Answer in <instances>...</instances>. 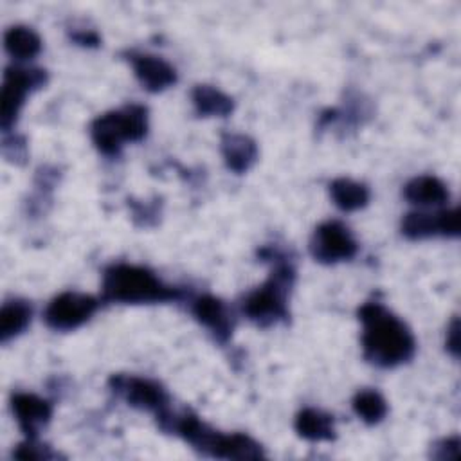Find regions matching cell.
I'll list each match as a JSON object with an SVG mask.
<instances>
[{
	"instance_id": "603a6c76",
	"label": "cell",
	"mask_w": 461,
	"mask_h": 461,
	"mask_svg": "<svg viewBox=\"0 0 461 461\" xmlns=\"http://www.w3.org/2000/svg\"><path fill=\"white\" fill-rule=\"evenodd\" d=\"M438 218V234L447 238L459 236V211L457 209H445L436 212Z\"/></svg>"
},
{
	"instance_id": "7c38bea8",
	"label": "cell",
	"mask_w": 461,
	"mask_h": 461,
	"mask_svg": "<svg viewBox=\"0 0 461 461\" xmlns=\"http://www.w3.org/2000/svg\"><path fill=\"white\" fill-rule=\"evenodd\" d=\"M193 315L200 324H203L218 342H225L234 328L232 315L223 301L214 295H202L193 301Z\"/></svg>"
},
{
	"instance_id": "44dd1931",
	"label": "cell",
	"mask_w": 461,
	"mask_h": 461,
	"mask_svg": "<svg viewBox=\"0 0 461 461\" xmlns=\"http://www.w3.org/2000/svg\"><path fill=\"white\" fill-rule=\"evenodd\" d=\"M402 234L409 240H425L438 234V218L429 212H409L402 220Z\"/></svg>"
},
{
	"instance_id": "9c48e42d",
	"label": "cell",
	"mask_w": 461,
	"mask_h": 461,
	"mask_svg": "<svg viewBox=\"0 0 461 461\" xmlns=\"http://www.w3.org/2000/svg\"><path fill=\"white\" fill-rule=\"evenodd\" d=\"M357 250H358V245L351 230L337 220L321 223L313 230V236L310 240L312 256L317 261L326 265L348 261L357 254Z\"/></svg>"
},
{
	"instance_id": "2e32d148",
	"label": "cell",
	"mask_w": 461,
	"mask_h": 461,
	"mask_svg": "<svg viewBox=\"0 0 461 461\" xmlns=\"http://www.w3.org/2000/svg\"><path fill=\"white\" fill-rule=\"evenodd\" d=\"M295 430L308 441H331L335 438L333 418L317 409H303L295 416Z\"/></svg>"
},
{
	"instance_id": "ac0fdd59",
	"label": "cell",
	"mask_w": 461,
	"mask_h": 461,
	"mask_svg": "<svg viewBox=\"0 0 461 461\" xmlns=\"http://www.w3.org/2000/svg\"><path fill=\"white\" fill-rule=\"evenodd\" d=\"M4 47L16 59H32L41 50V40L36 31L25 25H14L4 34Z\"/></svg>"
},
{
	"instance_id": "ba28073f",
	"label": "cell",
	"mask_w": 461,
	"mask_h": 461,
	"mask_svg": "<svg viewBox=\"0 0 461 461\" xmlns=\"http://www.w3.org/2000/svg\"><path fill=\"white\" fill-rule=\"evenodd\" d=\"M99 301L81 292H63L45 308L43 319L56 331H70L85 324L97 310Z\"/></svg>"
},
{
	"instance_id": "9a60e30c",
	"label": "cell",
	"mask_w": 461,
	"mask_h": 461,
	"mask_svg": "<svg viewBox=\"0 0 461 461\" xmlns=\"http://www.w3.org/2000/svg\"><path fill=\"white\" fill-rule=\"evenodd\" d=\"M196 113L205 117H225L232 112L234 101L216 86L196 85L191 92Z\"/></svg>"
},
{
	"instance_id": "4316f807",
	"label": "cell",
	"mask_w": 461,
	"mask_h": 461,
	"mask_svg": "<svg viewBox=\"0 0 461 461\" xmlns=\"http://www.w3.org/2000/svg\"><path fill=\"white\" fill-rule=\"evenodd\" d=\"M72 38L81 45H97L99 43V36L94 31H79V32H74Z\"/></svg>"
},
{
	"instance_id": "277c9868",
	"label": "cell",
	"mask_w": 461,
	"mask_h": 461,
	"mask_svg": "<svg viewBox=\"0 0 461 461\" xmlns=\"http://www.w3.org/2000/svg\"><path fill=\"white\" fill-rule=\"evenodd\" d=\"M101 292L104 301L124 304L164 303L182 297L180 288L164 285L149 268L130 263H115L104 268Z\"/></svg>"
},
{
	"instance_id": "cb8c5ba5",
	"label": "cell",
	"mask_w": 461,
	"mask_h": 461,
	"mask_svg": "<svg viewBox=\"0 0 461 461\" xmlns=\"http://www.w3.org/2000/svg\"><path fill=\"white\" fill-rule=\"evenodd\" d=\"M459 454V438L452 436V438H445L439 443L434 445V452L432 456L436 459H456Z\"/></svg>"
},
{
	"instance_id": "ffe728a7",
	"label": "cell",
	"mask_w": 461,
	"mask_h": 461,
	"mask_svg": "<svg viewBox=\"0 0 461 461\" xmlns=\"http://www.w3.org/2000/svg\"><path fill=\"white\" fill-rule=\"evenodd\" d=\"M355 414L367 425H375L382 421L387 414V402L375 389H362L353 398Z\"/></svg>"
},
{
	"instance_id": "8fae6325",
	"label": "cell",
	"mask_w": 461,
	"mask_h": 461,
	"mask_svg": "<svg viewBox=\"0 0 461 461\" xmlns=\"http://www.w3.org/2000/svg\"><path fill=\"white\" fill-rule=\"evenodd\" d=\"M133 74L148 92H162L176 83V70L162 58L142 52H130Z\"/></svg>"
},
{
	"instance_id": "d4e9b609",
	"label": "cell",
	"mask_w": 461,
	"mask_h": 461,
	"mask_svg": "<svg viewBox=\"0 0 461 461\" xmlns=\"http://www.w3.org/2000/svg\"><path fill=\"white\" fill-rule=\"evenodd\" d=\"M133 205V214L135 218H142L140 225H149L155 221L158 207L157 203H131Z\"/></svg>"
},
{
	"instance_id": "e0dca14e",
	"label": "cell",
	"mask_w": 461,
	"mask_h": 461,
	"mask_svg": "<svg viewBox=\"0 0 461 461\" xmlns=\"http://www.w3.org/2000/svg\"><path fill=\"white\" fill-rule=\"evenodd\" d=\"M32 310L27 301L13 299L2 304L0 312V340L7 342L18 337L31 322Z\"/></svg>"
},
{
	"instance_id": "5bb4252c",
	"label": "cell",
	"mask_w": 461,
	"mask_h": 461,
	"mask_svg": "<svg viewBox=\"0 0 461 461\" xmlns=\"http://www.w3.org/2000/svg\"><path fill=\"white\" fill-rule=\"evenodd\" d=\"M403 196L416 205H439L448 200V189L438 176L421 175L405 184Z\"/></svg>"
},
{
	"instance_id": "484cf974",
	"label": "cell",
	"mask_w": 461,
	"mask_h": 461,
	"mask_svg": "<svg viewBox=\"0 0 461 461\" xmlns=\"http://www.w3.org/2000/svg\"><path fill=\"white\" fill-rule=\"evenodd\" d=\"M445 344H447V349L450 351V355L457 358V355H459V321H457V317L452 319V322L447 330V342Z\"/></svg>"
},
{
	"instance_id": "4fadbf2b",
	"label": "cell",
	"mask_w": 461,
	"mask_h": 461,
	"mask_svg": "<svg viewBox=\"0 0 461 461\" xmlns=\"http://www.w3.org/2000/svg\"><path fill=\"white\" fill-rule=\"evenodd\" d=\"M221 155L229 169L234 173H245L252 167L258 158L256 142L241 133H223L221 137Z\"/></svg>"
},
{
	"instance_id": "52a82bcc",
	"label": "cell",
	"mask_w": 461,
	"mask_h": 461,
	"mask_svg": "<svg viewBox=\"0 0 461 461\" xmlns=\"http://www.w3.org/2000/svg\"><path fill=\"white\" fill-rule=\"evenodd\" d=\"M108 384L115 394L135 409L149 411L155 416L169 409V394L155 380L135 375H112Z\"/></svg>"
},
{
	"instance_id": "8992f818",
	"label": "cell",
	"mask_w": 461,
	"mask_h": 461,
	"mask_svg": "<svg viewBox=\"0 0 461 461\" xmlns=\"http://www.w3.org/2000/svg\"><path fill=\"white\" fill-rule=\"evenodd\" d=\"M47 83V72L41 68L7 67L2 86V128L7 131L20 113L27 95Z\"/></svg>"
},
{
	"instance_id": "30bf717a",
	"label": "cell",
	"mask_w": 461,
	"mask_h": 461,
	"mask_svg": "<svg viewBox=\"0 0 461 461\" xmlns=\"http://www.w3.org/2000/svg\"><path fill=\"white\" fill-rule=\"evenodd\" d=\"M11 409L27 439H36L52 416V405L31 393H14L11 396Z\"/></svg>"
},
{
	"instance_id": "d6986e66",
	"label": "cell",
	"mask_w": 461,
	"mask_h": 461,
	"mask_svg": "<svg viewBox=\"0 0 461 461\" xmlns=\"http://www.w3.org/2000/svg\"><path fill=\"white\" fill-rule=\"evenodd\" d=\"M330 194L335 205L342 211H358L369 202V189L351 178H335L330 184Z\"/></svg>"
},
{
	"instance_id": "6da1fadb",
	"label": "cell",
	"mask_w": 461,
	"mask_h": 461,
	"mask_svg": "<svg viewBox=\"0 0 461 461\" xmlns=\"http://www.w3.org/2000/svg\"><path fill=\"white\" fill-rule=\"evenodd\" d=\"M362 322L364 357L378 367L409 362L416 353V340L407 324L382 303L367 301L358 308Z\"/></svg>"
},
{
	"instance_id": "7a4b0ae2",
	"label": "cell",
	"mask_w": 461,
	"mask_h": 461,
	"mask_svg": "<svg viewBox=\"0 0 461 461\" xmlns=\"http://www.w3.org/2000/svg\"><path fill=\"white\" fill-rule=\"evenodd\" d=\"M158 427L166 432L180 436L184 441L193 445L198 452L220 457V459H258L263 457V448L250 436L241 432L221 434L203 421L191 411L182 414L173 412L171 409L157 418Z\"/></svg>"
},
{
	"instance_id": "7402d4cb",
	"label": "cell",
	"mask_w": 461,
	"mask_h": 461,
	"mask_svg": "<svg viewBox=\"0 0 461 461\" xmlns=\"http://www.w3.org/2000/svg\"><path fill=\"white\" fill-rule=\"evenodd\" d=\"M13 457H16V459H54V457H58V454L52 452L50 447L36 443V439H27L25 443L18 445V448L13 452Z\"/></svg>"
},
{
	"instance_id": "3957f363",
	"label": "cell",
	"mask_w": 461,
	"mask_h": 461,
	"mask_svg": "<svg viewBox=\"0 0 461 461\" xmlns=\"http://www.w3.org/2000/svg\"><path fill=\"white\" fill-rule=\"evenodd\" d=\"M259 254L270 259L274 267L268 279L243 297L241 310L254 324L265 328L288 317L286 301L295 281V270L292 261L274 247L261 249Z\"/></svg>"
},
{
	"instance_id": "5b68a950",
	"label": "cell",
	"mask_w": 461,
	"mask_h": 461,
	"mask_svg": "<svg viewBox=\"0 0 461 461\" xmlns=\"http://www.w3.org/2000/svg\"><path fill=\"white\" fill-rule=\"evenodd\" d=\"M148 133V110L142 104H128L106 112L90 124V137L95 148L108 157L119 155L124 142H137Z\"/></svg>"
}]
</instances>
